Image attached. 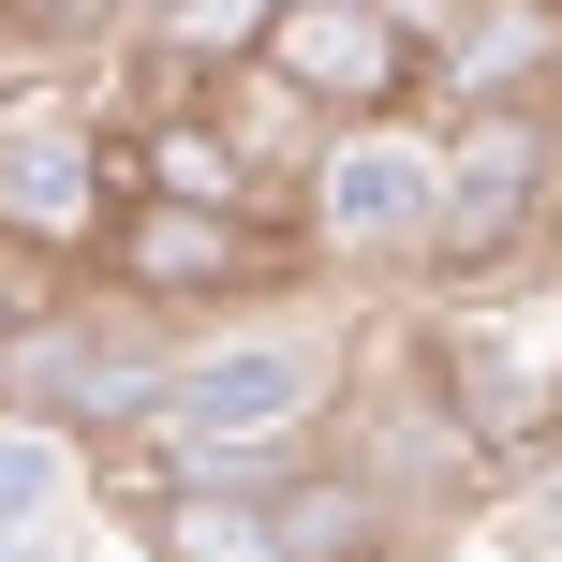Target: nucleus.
Listing matches in <instances>:
<instances>
[{
  "instance_id": "1",
  "label": "nucleus",
  "mask_w": 562,
  "mask_h": 562,
  "mask_svg": "<svg viewBox=\"0 0 562 562\" xmlns=\"http://www.w3.org/2000/svg\"><path fill=\"white\" fill-rule=\"evenodd\" d=\"M429 134H445V207H429L415 281H429V296H474V281H504V267L548 237V193H562V89L445 104Z\"/></svg>"
},
{
  "instance_id": "2",
  "label": "nucleus",
  "mask_w": 562,
  "mask_h": 562,
  "mask_svg": "<svg viewBox=\"0 0 562 562\" xmlns=\"http://www.w3.org/2000/svg\"><path fill=\"white\" fill-rule=\"evenodd\" d=\"M89 281L164 326H223L252 296H296L311 281V237L296 223H252V207H178V193H119L104 237H89Z\"/></svg>"
},
{
  "instance_id": "3",
  "label": "nucleus",
  "mask_w": 562,
  "mask_h": 562,
  "mask_svg": "<svg viewBox=\"0 0 562 562\" xmlns=\"http://www.w3.org/2000/svg\"><path fill=\"white\" fill-rule=\"evenodd\" d=\"M429 207H445V134L429 119H340L296 178V237L311 267H400L429 252Z\"/></svg>"
},
{
  "instance_id": "4",
  "label": "nucleus",
  "mask_w": 562,
  "mask_h": 562,
  "mask_svg": "<svg viewBox=\"0 0 562 562\" xmlns=\"http://www.w3.org/2000/svg\"><path fill=\"white\" fill-rule=\"evenodd\" d=\"M267 75L326 119H415L429 104V30L400 0H267Z\"/></svg>"
},
{
  "instance_id": "5",
  "label": "nucleus",
  "mask_w": 562,
  "mask_h": 562,
  "mask_svg": "<svg viewBox=\"0 0 562 562\" xmlns=\"http://www.w3.org/2000/svg\"><path fill=\"white\" fill-rule=\"evenodd\" d=\"M104 207H119V134L89 104H0V223L89 267Z\"/></svg>"
},
{
  "instance_id": "6",
  "label": "nucleus",
  "mask_w": 562,
  "mask_h": 562,
  "mask_svg": "<svg viewBox=\"0 0 562 562\" xmlns=\"http://www.w3.org/2000/svg\"><path fill=\"white\" fill-rule=\"evenodd\" d=\"M267 518H281V562H400V548H415V504H400L356 445H340V459L326 445L281 459V474H267Z\"/></svg>"
},
{
  "instance_id": "7",
  "label": "nucleus",
  "mask_w": 562,
  "mask_h": 562,
  "mask_svg": "<svg viewBox=\"0 0 562 562\" xmlns=\"http://www.w3.org/2000/svg\"><path fill=\"white\" fill-rule=\"evenodd\" d=\"M281 474V459H267ZM267 474H193L148 504V562H281V518H267Z\"/></svg>"
},
{
  "instance_id": "8",
  "label": "nucleus",
  "mask_w": 562,
  "mask_h": 562,
  "mask_svg": "<svg viewBox=\"0 0 562 562\" xmlns=\"http://www.w3.org/2000/svg\"><path fill=\"white\" fill-rule=\"evenodd\" d=\"M75 504H89L75 429H59V415H15V400H0V533H59Z\"/></svg>"
},
{
  "instance_id": "9",
  "label": "nucleus",
  "mask_w": 562,
  "mask_h": 562,
  "mask_svg": "<svg viewBox=\"0 0 562 562\" xmlns=\"http://www.w3.org/2000/svg\"><path fill=\"white\" fill-rule=\"evenodd\" d=\"M488 562H562V445L488 488Z\"/></svg>"
},
{
  "instance_id": "10",
  "label": "nucleus",
  "mask_w": 562,
  "mask_h": 562,
  "mask_svg": "<svg viewBox=\"0 0 562 562\" xmlns=\"http://www.w3.org/2000/svg\"><path fill=\"white\" fill-rule=\"evenodd\" d=\"M75 281H89L75 252H45V237H15V223H0V356H15V340L45 326V311L75 296Z\"/></svg>"
}]
</instances>
